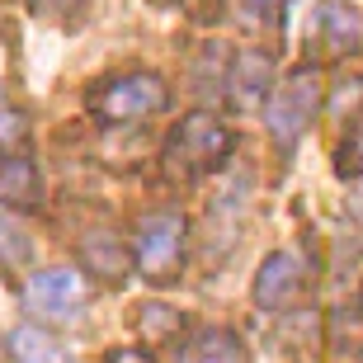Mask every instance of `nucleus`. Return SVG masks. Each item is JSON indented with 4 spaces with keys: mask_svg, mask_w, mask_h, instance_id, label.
Segmentation results:
<instances>
[{
    "mask_svg": "<svg viewBox=\"0 0 363 363\" xmlns=\"http://www.w3.org/2000/svg\"><path fill=\"white\" fill-rule=\"evenodd\" d=\"M231 151H236V137L227 123H217L213 113H189L165 142V165L179 179H203L217 165H227Z\"/></svg>",
    "mask_w": 363,
    "mask_h": 363,
    "instance_id": "1",
    "label": "nucleus"
},
{
    "mask_svg": "<svg viewBox=\"0 0 363 363\" xmlns=\"http://www.w3.org/2000/svg\"><path fill=\"white\" fill-rule=\"evenodd\" d=\"M316 108H321V76H316V67H297L283 85H274L269 108H264L274 147L293 151L307 137V128L316 123Z\"/></svg>",
    "mask_w": 363,
    "mask_h": 363,
    "instance_id": "2",
    "label": "nucleus"
},
{
    "mask_svg": "<svg viewBox=\"0 0 363 363\" xmlns=\"http://www.w3.org/2000/svg\"><path fill=\"white\" fill-rule=\"evenodd\" d=\"M85 108H90L99 123H142V118H156V113L170 108V90H165L161 76L133 71V76L104 81L85 99Z\"/></svg>",
    "mask_w": 363,
    "mask_h": 363,
    "instance_id": "3",
    "label": "nucleus"
},
{
    "mask_svg": "<svg viewBox=\"0 0 363 363\" xmlns=\"http://www.w3.org/2000/svg\"><path fill=\"white\" fill-rule=\"evenodd\" d=\"M184 213L175 208H161V213H147L142 227H137V264L151 283H175L184 269Z\"/></svg>",
    "mask_w": 363,
    "mask_h": 363,
    "instance_id": "4",
    "label": "nucleus"
},
{
    "mask_svg": "<svg viewBox=\"0 0 363 363\" xmlns=\"http://www.w3.org/2000/svg\"><path fill=\"white\" fill-rule=\"evenodd\" d=\"M24 307L48 321H76L85 307V279L76 269H43L24 283Z\"/></svg>",
    "mask_w": 363,
    "mask_h": 363,
    "instance_id": "5",
    "label": "nucleus"
},
{
    "mask_svg": "<svg viewBox=\"0 0 363 363\" xmlns=\"http://www.w3.org/2000/svg\"><path fill=\"white\" fill-rule=\"evenodd\" d=\"M307 43L316 48V52H325V57L363 52V10L335 5V0L316 5V14H311V24H307Z\"/></svg>",
    "mask_w": 363,
    "mask_h": 363,
    "instance_id": "6",
    "label": "nucleus"
},
{
    "mask_svg": "<svg viewBox=\"0 0 363 363\" xmlns=\"http://www.w3.org/2000/svg\"><path fill=\"white\" fill-rule=\"evenodd\" d=\"M302 288H307V259L297 255V250L269 255L255 274V302L264 311H279V307H288V302H297Z\"/></svg>",
    "mask_w": 363,
    "mask_h": 363,
    "instance_id": "7",
    "label": "nucleus"
},
{
    "mask_svg": "<svg viewBox=\"0 0 363 363\" xmlns=\"http://www.w3.org/2000/svg\"><path fill=\"white\" fill-rule=\"evenodd\" d=\"M274 85V57L259 52V48H245V52L231 57L227 67V99L236 108H255L259 94Z\"/></svg>",
    "mask_w": 363,
    "mask_h": 363,
    "instance_id": "8",
    "label": "nucleus"
},
{
    "mask_svg": "<svg viewBox=\"0 0 363 363\" xmlns=\"http://www.w3.org/2000/svg\"><path fill=\"white\" fill-rule=\"evenodd\" d=\"M81 259H85V269L99 274L104 283H123V279H128V269H133L128 245H123L118 236H108V231L85 236V241H81Z\"/></svg>",
    "mask_w": 363,
    "mask_h": 363,
    "instance_id": "9",
    "label": "nucleus"
},
{
    "mask_svg": "<svg viewBox=\"0 0 363 363\" xmlns=\"http://www.w3.org/2000/svg\"><path fill=\"white\" fill-rule=\"evenodd\" d=\"M0 203L5 208H33L38 203V170L24 156H5L0 161Z\"/></svg>",
    "mask_w": 363,
    "mask_h": 363,
    "instance_id": "10",
    "label": "nucleus"
},
{
    "mask_svg": "<svg viewBox=\"0 0 363 363\" xmlns=\"http://www.w3.org/2000/svg\"><path fill=\"white\" fill-rule=\"evenodd\" d=\"M10 354H14V363H76L48 330H38V325L10 330Z\"/></svg>",
    "mask_w": 363,
    "mask_h": 363,
    "instance_id": "11",
    "label": "nucleus"
},
{
    "mask_svg": "<svg viewBox=\"0 0 363 363\" xmlns=\"http://www.w3.org/2000/svg\"><path fill=\"white\" fill-rule=\"evenodd\" d=\"M194 363H245L241 335H236V330H222V325L203 330L199 345H194Z\"/></svg>",
    "mask_w": 363,
    "mask_h": 363,
    "instance_id": "12",
    "label": "nucleus"
},
{
    "mask_svg": "<svg viewBox=\"0 0 363 363\" xmlns=\"http://www.w3.org/2000/svg\"><path fill=\"white\" fill-rule=\"evenodd\" d=\"M137 325H142V335H147V340H170V335H179L184 316H179L175 307H156V302H147L142 316H137Z\"/></svg>",
    "mask_w": 363,
    "mask_h": 363,
    "instance_id": "13",
    "label": "nucleus"
},
{
    "mask_svg": "<svg viewBox=\"0 0 363 363\" xmlns=\"http://www.w3.org/2000/svg\"><path fill=\"white\" fill-rule=\"evenodd\" d=\"M28 259V236L19 222L0 217V264H24Z\"/></svg>",
    "mask_w": 363,
    "mask_h": 363,
    "instance_id": "14",
    "label": "nucleus"
},
{
    "mask_svg": "<svg viewBox=\"0 0 363 363\" xmlns=\"http://www.w3.org/2000/svg\"><path fill=\"white\" fill-rule=\"evenodd\" d=\"M28 137V118L19 113V108H10V104H0V151H10V147H19Z\"/></svg>",
    "mask_w": 363,
    "mask_h": 363,
    "instance_id": "15",
    "label": "nucleus"
},
{
    "mask_svg": "<svg viewBox=\"0 0 363 363\" xmlns=\"http://www.w3.org/2000/svg\"><path fill=\"white\" fill-rule=\"evenodd\" d=\"M340 175H363V118L350 133V142L340 147Z\"/></svg>",
    "mask_w": 363,
    "mask_h": 363,
    "instance_id": "16",
    "label": "nucleus"
},
{
    "mask_svg": "<svg viewBox=\"0 0 363 363\" xmlns=\"http://www.w3.org/2000/svg\"><path fill=\"white\" fill-rule=\"evenodd\" d=\"M33 5V14H43V19H67V14H76L85 5V0H28Z\"/></svg>",
    "mask_w": 363,
    "mask_h": 363,
    "instance_id": "17",
    "label": "nucleus"
},
{
    "mask_svg": "<svg viewBox=\"0 0 363 363\" xmlns=\"http://www.w3.org/2000/svg\"><path fill=\"white\" fill-rule=\"evenodd\" d=\"M104 363H151V354L147 350H108Z\"/></svg>",
    "mask_w": 363,
    "mask_h": 363,
    "instance_id": "18",
    "label": "nucleus"
},
{
    "mask_svg": "<svg viewBox=\"0 0 363 363\" xmlns=\"http://www.w3.org/2000/svg\"><path fill=\"white\" fill-rule=\"evenodd\" d=\"M250 5H259L264 14H279V5H288V0H250Z\"/></svg>",
    "mask_w": 363,
    "mask_h": 363,
    "instance_id": "19",
    "label": "nucleus"
},
{
    "mask_svg": "<svg viewBox=\"0 0 363 363\" xmlns=\"http://www.w3.org/2000/svg\"><path fill=\"white\" fill-rule=\"evenodd\" d=\"M184 5H189V10H194V14H199V5H208V0H184Z\"/></svg>",
    "mask_w": 363,
    "mask_h": 363,
    "instance_id": "20",
    "label": "nucleus"
}]
</instances>
